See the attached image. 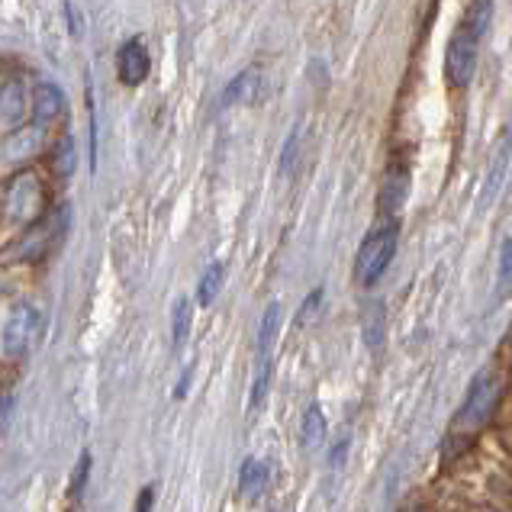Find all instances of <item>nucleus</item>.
<instances>
[{
	"mask_svg": "<svg viewBox=\"0 0 512 512\" xmlns=\"http://www.w3.org/2000/svg\"><path fill=\"white\" fill-rule=\"evenodd\" d=\"M500 397H503V384L496 371H480L474 377L471 390H467V397L461 403V409L455 413L448 426V435H445V458H455L461 451L474 442V438L484 432L493 416H496V406H500Z\"/></svg>",
	"mask_w": 512,
	"mask_h": 512,
	"instance_id": "obj_1",
	"label": "nucleus"
},
{
	"mask_svg": "<svg viewBox=\"0 0 512 512\" xmlns=\"http://www.w3.org/2000/svg\"><path fill=\"white\" fill-rule=\"evenodd\" d=\"M46 210V187L33 171H20L4 187V216L10 226H33Z\"/></svg>",
	"mask_w": 512,
	"mask_h": 512,
	"instance_id": "obj_2",
	"label": "nucleus"
},
{
	"mask_svg": "<svg viewBox=\"0 0 512 512\" xmlns=\"http://www.w3.org/2000/svg\"><path fill=\"white\" fill-rule=\"evenodd\" d=\"M393 255H397V223L377 226L368 239L361 242L355 258V281L361 287H371L380 281V274L390 268Z\"/></svg>",
	"mask_w": 512,
	"mask_h": 512,
	"instance_id": "obj_3",
	"label": "nucleus"
},
{
	"mask_svg": "<svg viewBox=\"0 0 512 512\" xmlns=\"http://www.w3.org/2000/svg\"><path fill=\"white\" fill-rule=\"evenodd\" d=\"M477 42L480 39H474L464 26L448 39L445 71H448V84L451 87H467V84H471L474 68H477Z\"/></svg>",
	"mask_w": 512,
	"mask_h": 512,
	"instance_id": "obj_4",
	"label": "nucleus"
},
{
	"mask_svg": "<svg viewBox=\"0 0 512 512\" xmlns=\"http://www.w3.org/2000/svg\"><path fill=\"white\" fill-rule=\"evenodd\" d=\"M39 323H42V316H39L36 306L20 303L17 310L7 316L4 335H0V348H4V355L7 358H20L23 351L29 348V342H33V335L39 332Z\"/></svg>",
	"mask_w": 512,
	"mask_h": 512,
	"instance_id": "obj_5",
	"label": "nucleus"
},
{
	"mask_svg": "<svg viewBox=\"0 0 512 512\" xmlns=\"http://www.w3.org/2000/svg\"><path fill=\"white\" fill-rule=\"evenodd\" d=\"M116 71H120L123 84H133V87L149 78L152 58H149V49L142 46V39H129L126 46L116 52Z\"/></svg>",
	"mask_w": 512,
	"mask_h": 512,
	"instance_id": "obj_6",
	"label": "nucleus"
},
{
	"mask_svg": "<svg viewBox=\"0 0 512 512\" xmlns=\"http://www.w3.org/2000/svg\"><path fill=\"white\" fill-rule=\"evenodd\" d=\"M409 194V168L406 165H390L384 174V184H380V213L393 216L400 213V207L406 203Z\"/></svg>",
	"mask_w": 512,
	"mask_h": 512,
	"instance_id": "obj_7",
	"label": "nucleus"
},
{
	"mask_svg": "<svg viewBox=\"0 0 512 512\" xmlns=\"http://www.w3.org/2000/svg\"><path fill=\"white\" fill-rule=\"evenodd\" d=\"M62 113H65V91L58 84H52V81H39L33 87V116H36V126L55 123Z\"/></svg>",
	"mask_w": 512,
	"mask_h": 512,
	"instance_id": "obj_8",
	"label": "nucleus"
},
{
	"mask_svg": "<svg viewBox=\"0 0 512 512\" xmlns=\"http://www.w3.org/2000/svg\"><path fill=\"white\" fill-rule=\"evenodd\" d=\"M26 113V91L17 78H10L0 84V126L13 129Z\"/></svg>",
	"mask_w": 512,
	"mask_h": 512,
	"instance_id": "obj_9",
	"label": "nucleus"
},
{
	"mask_svg": "<svg viewBox=\"0 0 512 512\" xmlns=\"http://www.w3.org/2000/svg\"><path fill=\"white\" fill-rule=\"evenodd\" d=\"M261 97V71L258 68H245L242 75H236L226 87L223 94V107H232V104H258Z\"/></svg>",
	"mask_w": 512,
	"mask_h": 512,
	"instance_id": "obj_10",
	"label": "nucleus"
},
{
	"mask_svg": "<svg viewBox=\"0 0 512 512\" xmlns=\"http://www.w3.org/2000/svg\"><path fill=\"white\" fill-rule=\"evenodd\" d=\"M268 484H271L268 464L261 461V458H245L242 471H239V490H242V496H248V500H258V496L268 490Z\"/></svg>",
	"mask_w": 512,
	"mask_h": 512,
	"instance_id": "obj_11",
	"label": "nucleus"
},
{
	"mask_svg": "<svg viewBox=\"0 0 512 512\" xmlns=\"http://www.w3.org/2000/svg\"><path fill=\"white\" fill-rule=\"evenodd\" d=\"M277 329H281V303H268V310L261 316V326H258V361H271Z\"/></svg>",
	"mask_w": 512,
	"mask_h": 512,
	"instance_id": "obj_12",
	"label": "nucleus"
},
{
	"mask_svg": "<svg viewBox=\"0 0 512 512\" xmlns=\"http://www.w3.org/2000/svg\"><path fill=\"white\" fill-rule=\"evenodd\" d=\"M300 442L303 448H319L326 442V416L316 403L306 406V413L300 419Z\"/></svg>",
	"mask_w": 512,
	"mask_h": 512,
	"instance_id": "obj_13",
	"label": "nucleus"
},
{
	"mask_svg": "<svg viewBox=\"0 0 512 512\" xmlns=\"http://www.w3.org/2000/svg\"><path fill=\"white\" fill-rule=\"evenodd\" d=\"M223 274H226L223 261H213V265H210L207 271H203L200 287H197V303H200V306H210V303L216 300L219 287H223Z\"/></svg>",
	"mask_w": 512,
	"mask_h": 512,
	"instance_id": "obj_14",
	"label": "nucleus"
},
{
	"mask_svg": "<svg viewBox=\"0 0 512 512\" xmlns=\"http://www.w3.org/2000/svg\"><path fill=\"white\" fill-rule=\"evenodd\" d=\"M380 339H384V303L374 300L368 303V310H364V342L377 348Z\"/></svg>",
	"mask_w": 512,
	"mask_h": 512,
	"instance_id": "obj_15",
	"label": "nucleus"
},
{
	"mask_svg": "<svg viewBox=\"0 0 512 512\" xmlns=\"http://www.w3.org/2000/svg\"><path fill=\"white\" fill-rule=\"evenodd\" d=\"M190 300L181 297V300H174V310H171V342L174 345H181L187 339V332H190Z\"/></svg>",
	"mask_w": 512,
	"mask_h": 512,
	"instance_id": "obj_16",
	"label": "nucleus"
},
{
	"mask_svg": "<svg viewBox=\"0 0 512 512\" xmlns=\"http://www.w3.org/2000/svg\"><path fill=\"white\" fill-rule=\"evenodd\" d=\"M75 139L71 136H62V142H58V149H55V158H52V168L58 178H68L71 171H75Z\"/></svg>",
	"mask_w": 512,
	"mask_h": 512,
	"instance_id": "obj_17",
	"label": "nucleus"
},
{
	"mask_svg": "<svg viewBox=\"0 0 512 512\" xmlns=\"http://www.w3.org/2000/svg\"><path fill=\"white\" fill-rule=\"evenodd\" d=\"M490 17H493V4H474L471 10H467V26L464 29L474 39H480V36H484L487 23H490Z\"/></svg>",
	"mask_w": 512,
	"mask_h": 512,
	"instance_id": "obj_18",
	"label": "nucleus"
},
{
	"mask_svg": "<svg viewBox=\"0 0 512 512\" xmlns=\"http://www.w3.org/2000/svg\"><path fill=\"white\" fill-rule=\"evenodd\" d=\"M39 142H42V129H39L36 136H29V133L13 136V139L7 142V149H10V155H29V152H36V149H39Z\"/></svg>",
	"mask_w": 512,
	"mask_h": 512,
	"instance_id": "obj_19",
	"label": "nucleus"
},
{
	"mask_svg": "<svg viewBox=\"0 0 512 512\" xmlns=\"http://www.w3.org/2000/svg\"><path fill=\"white\" fill-rule=\"evenodd\" d=\"M509 277H512V245L509 239L503 242V252H500V287H509Z\"/></svg>",
	"mask_w": 512,
	"mask_h": 512,
	"instance_id": "obj_20",
	"label": "nucleus"
},
{
	"mask_svg": "<svg viewBox=\"0 0 512 512\" xmlns=\"http://www.w3.org/2000/svg\"><path fill=\"white\" fill-rule=\"evenodd\" d=\"M297 142H300V126L290 133V139H287V145H284V171L290 174L294 171V158H297Z\"/></svg>",
	"mask_w": 512,
	"mask_h": 512,
	"instance_id": "obj_21",
	"label": "nucleus"
},
{
	"mask_svg": "<svg viewBox=\"0 0 512 512\" xmlns=\"http://www.w3.org/2000/svg\"><path fill=\"white\" fill-rule=\"evenodd\" d=\"M152 503H155V487H142L139 500H136V512H152Z\"/></svg>",
	"mask_w": 512,
	"mask_h": 512,
	"instance_id": "obj_22",
	"label": "nucleus"
},
{
	"mask_svg": "<svg viewBox=\"0 0 512 512\" xmlns=\"http://www.w3.org/2000/svg\"><path fill=\"white\" fill-rule=\"evenodd\" d=\"M10 409H13V393H0V429L10 422Z\"/></svg>",
	"mask_w": 512,
	"mask_h": 512,
	"instance_id": "obj_23",
	"label": "nucleus"
},
{
	"mask_svg": "<svg viewBox=\"0 0 512 512\" xmlns=\"http://www.w3.org/2000/svg\"><path fill=\"white\" fill-rule=\"evenodd\" d=\"M65 13H68V17H71V33H75V36H81L84 33V26L78 23V17H75V13H78V7L75 4H65Z\"/></svg>",
	"mask_w": 512,
	"mask_h": 512,
	"instance_id": "obj_24",
	"label": "nucleus"
},
{
	"mask_svg": "<svg viewBox=\"0 0 512 512\" xmlns=\"http://www.w3.org/2000/svg\"><path fill=\"white\" fill-rule=\"evenodd\" d=\"M187 380H190V371H187V374L181 377V387H178V390H174V397H178V400H181V397H184V393H187Z\"/></svg>",
	"mask_w": 512,
	"mask_h": 512,
	"instance_id": "obj_25",
	"label": "nucleus"
},
{
	"mask_svg": "<svg viewBox=\"0 0 512 512\" xmlns=\"http://www.w3.org/2000/svg\"><path fill=\"white\" fill-rule=\"evenodd\" d=\"M403 512H419V509H403Z\"/></svg>",
	"mask_w": 512,
	"mask_h": 512,
	"instance_id": "obj_26",
	"label": "nucleus"
}]
</instances>
